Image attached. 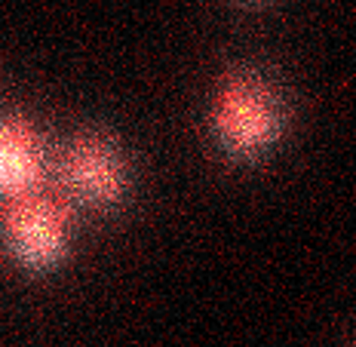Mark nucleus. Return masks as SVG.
Segmentation results:
<instances>
[{
  "mask_svg": "<svg viewBox=\"0 0 356 347\" xmlns=\"http://www.w3.org/2000/svg\"><path fill=\"white\" fill-rule=\"evenodd\" d=\"M215 132L221 145L240 157L264 151L280 132V102L261 80H234L218 95Z\"/></svg>",
  "mask_w": 356,
  "mask_h": 347,
  "instance_id": "obj_1",
  "label": "nucleus"
},
{
  "mask_svg": "<svg viewBox=\"0 0 356 347\" xmlns=\"http://www.w3.org/2000/svg\"><path fill=\"white\" fill-rule=\"evenodd\" d=\"M3 240L19 264L49 268L68 246V218L53 200H43L37 194L16 197L3 216Z\"/></svg>",
  "mask_w": 356,
  "mask_h": 347,
  "instance_id": "obj_2",
  "label": "nucleus"
},
{
  "mask_svg": "<svg viewBox=\"0 0 356 347\" xmlns=\"http://www.w3.org/2000/svg\"><path fill=\"white\" fill-rule=\"evenodd\" d=\"M71 188L77 191L83 200L92 203H114L120 200L126 172L120 166V157L114 147L99 142V138H83L68 151V163H65Z\"/></svg>",
  "mask_w": 356,
  "mask_h": 347,
  "instance_id": "obj_3",
  "label": "nucleus"
},
{
  "mask_svg": "<svg viewBox=\"0 0 356 347\" xmlns=\"http://www.w3.org/2000/svg\"><path fill=\"white\" fill-rule=\"evenodd\" d=\"M43 175V147L34 129L19 120L0 117V197L34 194Z\"/></svg>",
  "mask_w": 356,
  "mask_h": 347,
  "instance_id": "obj_4",
  "label": "nucleus"
}]
</instances>
